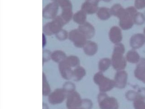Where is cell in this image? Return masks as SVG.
<instances>
[{"label": "cell", "instance_id": "4316f807", "mask_svg": "<svg viewBox=\"0 0 145 109\" xmlns=\"http://www.w3.org/2000/svg\"><path fill=\"white\" fill-rule=\"evenodd\" d=\"M43 109H49V106L47 104L45 103H43Z\"/></svg>", "mask_w": 145, "mask_h": 109}, {"label": "cell", "instance_id": "8992f818", "mask_svg": "<svg viewBox=\"0 0 145 109\" xmlns=\"http://www.w3.org/2000/svg\"><path fill=\"white\" fill-rule=\"evenodd\" d=\"M59 7L57 3L52 1L44 7L42 11L43 18L46 19L52 20L57 16Z\"/></svg>", "mask_w": 145, "mask_h": 109}, {"label": "cell", "instance_id": "d4e9b609", "mask_svg": "<svg viewBox=\"0 0 145 109\" xmlns=\"http://www.w3.org/2000/svg\"><path fill=\"white\" fill-rule=\"evenodd\" d=\"M128 59L130 62L137 63L138 60V55L134 52L130 53L128 55Z\"/></svg>", "mask_w": 145, "mask_h": 109}, {"label": "cell", "instance_id": "83f0119b", "mask_svg": "<svg viewBox=\"0 0 145 109\" xmlns=\"http://www.w3.org/2000/svg\"><path fill=\"white\" fill-rule=\"evenodd\" d=\"M142 81L145 83V75L144 76V78H143V80H142Z\"/></svg>", "mask_w": 145, "mask_h": 109}, {"label": "cell", "instance_id": "f1b7e54d", "mask_svg": "<svg viewBox=\"0 0 145 109\" xmlns=\"http://www.w3.org/2000/svg\"><path fill=\"white\" fill-rule=\"evenodd\" d=\"M52 1H54V2H56L57 1V0H51Z\"/></svg>", "mask_w": 145, "mask_h": 109}, {"label": "cell", "instance_id": "ffe728a7", "mask_svg": "<svg viewBox=\"0 0 145 109\" xmlns=\"http://www.w3.org/2000/svg\"><path fill=\"white\" fill-rule=\"evenodd\" d=\"M62 88L63 89V90L66 92L67 94L69 93L75 91L76 87H75V85L74 83L71 82L67 81L66 82L64 83Z\"/></svg>", "mask_w": 145, "mask_h": 109}, {"label": "cell", "instance_id": "7402d4cb", "mask_svg": "<svg viewBox=\"0 0 145 109\" xmlns=\"http://www.w3.org/2000/svg\"><path fill=\"white\" fill-rule=\"evenodd\" d=\"M110 65L109 59H102L100 61L99 64V69L101 71L104 72L108 69Z\"/></svg>", "mask_w": 145, "mask_h": 109}, {"label": "cell", "instance_id": "8fae6325", "mask_svg": "<svg viewBox=\"0 0 145 109\" xmlns=\"http://www.w3.org/2000/svg\"><path fill=\"white\" fill-rule=\"evenodd\" d=\"M86 75V70L80 65L73 69L72 79L75 81H79L85 76Z\"/></svg>", "mask_w": 145, "mask_h": 109}, {"label": "cell", "instance_id": "2e32d148", "mask_svg": "<svg viewBox=\"0 0 145 109\" xmlns=\"http://www.w3.org/2000/svg\"><path fill=\"white\" fill-rule=\"evenodd\" d=\"M83 49L86 55L91 56L95 54L97 51V46L94 43L86 42L83 47Z\"/></svg>", "mask_w": 145, "mask_h": 109}, {"label": "cell", "instance_id": "603a6c76", "mask_svg": "<svg viewBox=\"0 0 145 109\" xmlns=\"http://www.w3.org/2000/svg\"><path fill=\"white\" fill-rule=\"evenodd\" d=\"M133 105L135 109H145V102L142 100H135Z\"/></svg>", "mask_w": 145, "mask_h": 109}, {"label": "cell", "instance_id": "52a82bcc", "mask_svg": "<svg viewBox=\"0 0 145 109\" xmlns=\"http://www.w3.org/2000/svg\"><path fill=\"white\" fill-rule=\"evenodd\" d=\"M67 94L63 89H56L48 95V101L52 105L59 104L66 100Z\"/></svg>", "mask_w": 145, "mask_h": 109}, {"label": "cell", "instance_id": "f546056e", "mask_svg": "<svg viewBox=\"0 0 145 109\" xmlns=\"http://www.w3.org/2000/svg\"><path fill=\"white\" fill-rule=\"evenodd\" d=\"M79 109V108H73V109Z\"/></svg>", "mask_w": 145, "mask_h": 109}, {"label": "cell", "instance_id": "d6986e66", "mask_svg": "<svg viewBox=\"0 0 145 109\" xmlns=\"http://www.w3.org/2000/svg\"><path fill=\"white\" fill-rule=\"evenodd\" d=\"M56 36L58 40L63 41L68 39L69 32L62 29L56 35Z\"/></svg>", "mask_w": 145, "mask_h": 109}, {"label": "cell", "instance_id": "5bb4252c", "mask_svg": "<svg viewBox=\"0 0 145 109\" xmlns=\"http://www.w3.org/2000/svg\"><path fill=\"white\" fill-rule=\"evenodd\" d=\"M135 76L137 79L142 81L145 75V61H142L135 71Z\"/></svg>", "mask_w": 145, "mask_h": 109}, {"label": "cell", "instance_id": "6da1fadb", "mask_svg": "<svg viewBox=\"0 0 145 109\" xmlns=\"http://www.w3.org/2000/svg\"><path fill=\"white\" fill-rule=\"evenodd\" d=\"M65 25L60 16H57L50 22L46 23L44 25L43 28V33L46 35L49 36L53 35H56L59 31L62 29Z\"/></svg>", "mask_w": 145, "mask_h": 109}, {"label": "cell", "instance_id": "cb8c5ba5", "mask_svg": "<svg viewBox=\"0 0 145 109\" xmlns=\"http://www.w3.org/2000/svg\"><path fill=\"white\" fill-rule=\"evenodd\" d=\"M52 52L48 50H45L43 52V63H46L51 59Z\"/></svg>", "mask_w": 145, "mask_h": 109}, {"label": "cell", "instance_id": "7c38bea8", "mask_svg": "<svg viewBox=\"0 0 145 109\" xmlns=\"http://www.w3.org/2000/svg\"><path fill=\"white\" fill-rule=\"evenodd\" d=\"M67 57L66 53L62 50H56L52 52L51 59L57 63H60L64 61Z\"/></svg>", "mask_w": 145, "mask_h": 109}, {"label": "cell", "instance_id": "9c48e42d", "mask_svg": "<svg viewBox=\"0 0 145 109\" xmlns=\"http://www.w3.org/2000/svg\"><path fill=\"white\" fill-rule=\"evenodd\" d=\"M128 75L125 71H119L115 74L114 82L115 87L119 89H123L127 85Z\"/></svg>", "mask_w": 145, "mask_h": 109}, {"label": "cell", "instance_id": "3957f363", "mask_svg": "<svg viewBox=\"0 0 145 109\" xmlns=\"http://www.w3.org/2000/svg\"><path fill=\"white\" fill-rule=\"evenodd\" d=\"M98 104L101 109H118V104L115 98L110 97L104 92L98 94Z\"/></svg>", "mask_w": 145, "mask_h": 109}, {"label": "cell", "instance_id": "5b68a950", "mask_svg": "<svg viewBox=\"0 0 145 109\" xmlns=\"http://www.w3.org/2000/svg\"><path fill=\"white\" fill-rule=\"evenodd\" d=\"M66 100L67 108L71 109L79 108L82 99L79 93L76 91H74L67 94Z\"/></svg>", "mask_w": 145, "mask_h": 109}, {"label": "cell", "instance_id": "ba28073f", "mask_svg": "<svg viewBox=\"0 0 145 109\" xmlns=\"http://www.w3.org/2000/svg\"><path fill=\"white\" fill-rule=\"evenodd\" d=\"M58 69L61 76L67 81L72 79L73 69L66 62L64 61L58 64Z\"/></svg>", "mask_w": 145, "mask_h": 109}, {"label": "cell", "instance_id": "30bf717a", "mask_svg": "<svg viewBox=\"0 0 145 109\" xmlns=\"http://www.w3.org/2000/svg\"><path fill=\"white\" fill-rule=\"evenodd\" d=\"M73 14L72 7H69L62 9L61 13L59 16L64 22L65 24H66L72 19Z\"/></svg>", "mask_w": 145, "mask_h": 109}, {"label": "cell", "instance_id": "ac0fdd59", "mask_svg": "<svg viewBox=\"0 0 145 109\" xmlns=\"http://www.w3.org/2000/svg\"><path fill=\"white\" fill-rule=\"evenodd\" d=\"M43 95L44 96H48L51 92L50 84L47 81L45 74L43 73Z\"/></svg>", "mask_w": 145, "mask_h": 109}, {"label": "cell", "instance_id": "4fadbf2b", "mask_svg": "<svg viewBox=\"0 0 145 109\" xmlns=\"http://www.w3.org/2000/svg\"><path fill=\"white\" fill-rule=\"evenodd\" d=\"M86 19V13L82 11L79 10L74 13L72 20L74 22L77 24L79 25H81L85 23Z\"/></svg>", "mask_w": 145, "mask_h": 109}, {"label": "cell", "instance_id": "e0dca14e", "mask_svg": "<svg viewBox=\"0 0 145 109\" xmlns=\"http://www.w3.org/2000/svg\"><path fill=\"white\" fill-rule=\"evenodd\" d=\"M78 29L86 37V38L89 37L91 34V29L89 24L87 23H84L83 24L79 25Z\"/></svg>", "mask_w": 145, "mask_h": 109}, {"label": "cell", "instance_id": "44dd1931", "mask_svg": "<svg viewBox=\"0 0 145 109\" xmlns=\"http://www.w3.org/2000/svg\"><path fill=\"white\" fill-rule=\"evenodd\" d=\"M93 106L92 101L89 99H82L79 109H91Z\"/></svg>", "mask_w": 145, "mask_h": 109}, {"label": "cell", "instance_id": "277c9868", "mask_svg": "<svg viewBox=\"0 0 145 109\" xmlns=\"http://www.w3.org/2000/svg\"><path fill=\"white\" fill-rule=\"evenodd\" d=\"M68 39L78 48H83L86 42V37L78 28L72 30L69 32Z\"/></svg>", "mask_w": 145, "mask_h": 109}, {"label": "cell", "instance_id": "484cf974", "mask_svg": "<svg viewBox=\"0 0 145 109\" xmlns=\"http://www.w3.org/2000/svg\"><path fill=\"white\" fill-rule=\"evenodd\" d=\"M47 43L46 40V35L43 33V48L44 47L46 46Z\"/></svg>", "mask_w": 145, "mask_h": 109}, {"label": "cell", "instance_id": "7a4b0ae2", "mask_svg": "<svg viewBox=\"0 0 145 109\" xmlns=\"http://www.w3.org/2000/svg\"><path fill=\"white\" fill-rule=\"evenodd\" d=\"M93 80L95 83L99 86V90L101 92L110 91L115 87L114 81L104 76L101 71L94 75Z\"/></svg>", "mask_w": 145, "mask_h": 109}, {"label": "cell", "instance_id": "9a60e30c", "mask_svg": "<svg viewBox=\"0 0 145 109\" xmlns=\"http://www.w3.org/2000/svg\"><path fill=\"white\" fill-rule=\"evenodd\" d=\"M67 63L72 68H75L80 65V60L78 57L75 55H71L67 56L65 59Z\"/></svg>", "mask_w": 145, "mask_h": 109}]
</instances>
